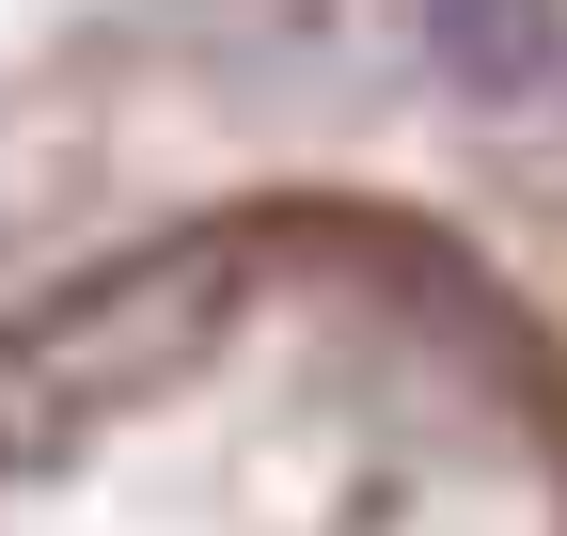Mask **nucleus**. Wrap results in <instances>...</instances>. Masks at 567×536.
Returning <instances> with one entry per match:
<instances>
[{
  "label": "nucleus",
  "instance_id": "1",
  "mask_svg": "<svg viewBox=\"0 0 567 536\" xmlns=\"http://www.w3.org/2000/svg\"><path fill=\"white\" fill-rule=\"evenodd\" d=\"M425 63H442L457 95H536L551 0H425Z\"/></svg>",
  "mask_w": 567,
  "mask_h": 536
}]
</instances>
